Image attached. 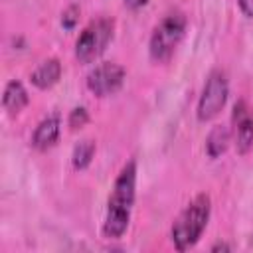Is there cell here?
Masks as SVG:
<instances>
[{
	"label": "cell",
	"instance_id": "obj_8",
	"mask_svg": "<svg viewBox=\"0 0 253 253\" xmlns=\"http://www.w3.org/2000/svg\"><path fill=\"white\" fill-rule=\"evenodd\" d=\"M59 134H61V119H59L57 113H53V115H47L45 119H42L38 123L30 142H32V146L36 150L43 152V150H49L51 146L57 144Z\"/></svg>",
	"mask_w": 253,
	"mask_h": 253
},
{
	"label": "cell",
	"instance_id": "obj_6",
	"mask_svg": "<svg viewBox=\"0 0 253 253\" xmlns=\"http://www.w3.org/2000/svg\"><path fill=\"white\" fill-rule=\"evenodd\" d=\"M125 79H126V71L121 63L103 61L87 73L85 85L95 97H111L117 91H121Z\"/></svg>",
	"mask_w": 253,
	"mask_h": 253
},
{
	"label": "cell",
	"instance_id": "obj_10",
	"mask_svg": "<svg viewBox=\"0 0 253 253\" xmlns=\"http://www.w3.org/2000/svg\"><path fill=\"white\" fill-rule=\"evenodd\" d=\"M30 103V95L20 79H10L2 93V107L10 117L20 115Z\"/></svg>",
	"mask_w": 253,
	"mask_h": 253
},
{
	"label": "cell",
	"instance_id": "obj_13",
	"mask_svg": "<svg viewBox=\"0 0 253 253\" xmlns=\"http://www.w3.org/2000/svg\"><path fill=\"white\" fill-rule=\"evenodd\" d=\"M79 16H81V8H79L77 4H69V6L61 12V28L67 30V32L75 30L77 24H79Z\"/></svg>",
	"mask_w": 253,
	"mask_h": 253
},
{
	"label": "cell",
	"instance_id": "obj_1",
	"mask_svg": "<svg viewBox=\"0 0 253 253\" xmlns=\"http://www.w3.org/2000/svg\"><path fill=\"white\" fill-rule=\"evenodd\" d=\"M136 198V162L128 160L115 178L113 190L107 200L103 221V235L107 239H121L130 223V213Z\"/></svg>",
	"mask_w": 253,
	"mask_h": 253
},
{
	"label": "cell",
	"instance_id": "obj_7",
	"mask_svg": "<svg viewBox=\"0 0 253 253\" xmlns=\"http://www.w3.org/2000/svg\"><path fill=\"white\" fill-rule=\"evenodd\" d=\"M231 138L237 154H247L253 148V107L239 99L231 109Z\"/></svg>",
	"mask_w": 253,
	"mask_h": 253
},
{
	"label": "cell",
	"instance_id": "obj_16",
	"mask_svg": "<svg viewBox=\"0 0 253 253\" xmlns=\"http://www.w3.org/2000/svg\"><path fill=\"white\" fill-rule=\"evenodd\" d=\"M123 4H125L128 10H140L142 6L148 4V0H123Z\"/></svg>",
	"mask_w": 253,
	"mask_h": 253
},
{
	"label": "cell",
	"instance_id": "obj_12",
	"mask_svg": "<svg viewBox=\"0 0 253 253\" xmlns=\"http://www.w3.org/2000/svg\"><path fill=\"white\" fill-rule=\"evenodd\" d=\"M95 150H97L95 140H91V138L79 140V142L73 146V152H71V166H73L75 170H85V168L91 164V160H93V156H95Z\"/></svg>",
	"mask_w": 253,
	"mask_h": 253
},
{
	"label": "cell",
	"instance_id": "obj_14",
	"mask_svg": "<svg viewBox=\"0 0 253 253\" xmlns=\"http://www.w3.org/2000/svg\"><path fill=\"white\" fill-rule=\"evenodd\" d=\"M89 123V111L85 107H73L69 111V117H67V125L71 130H77V128H83L85 125Z\"/></svg>",
	"mask_w": 253,
	"mask_h": 253
},
{
	"label": "cell",
	"instance_id": "obj_11",
	"mask_svg": "<svg viewBox=\"0 0 253 253\" xmlns=\"http://www.w3.org/2000/svg\"><path fill=\"white\" fill-rule=\"evenodd\" d=\"M231 142V128L225 125H213L206 136V154L210 158H219Z\"/></svg>",
	"mask_w": 253,
	"mask_h": 253
},
{
	"label": "cell",
	"instance_id": "obj_9",
	"mask_svg": "<svg viewBox=\"0 0 253 253\" xmlns=\"http://www.w3.org/2000/svg\"><path fill=\"white\" fill-rule=\"evenodd\" d=\"M61 73H63L61 61L57 57H47L30 73V81L34 87L45 91V89H51L61 79Z\"/></svg>",
	"mask_w": 253,
	"mask_h": 253
},
{
	"label": "cell",
	"instance_id": "obj_17",
	"mask_svg": "<svg viewBox=\"0 0 253 253\" xmlns=\"http://www.w3.org/2000/svg\"><path fill=\"white\" fill-rule=\"evenodd\" d=\"M233 247L231 245H227V243H215V245H211V251L215 253V251H231Z\"/></svg>",
	"mask_w": 253,
	"mask_h": 253
},
{
	"label": "cell",
	"instance_id": "obj_3",
	"mask_svg": "<svg viewBox=\"0 0 253 253\" xmlns=\"http://www.w3.org/2000/svg\"><path fill=\"white\" fill-rule=\"evenodd\" d=\"M188 28V20L182 12H170L166 14L152 30L150 40H148V55L154 63H166L180 42L184 40Z\"/></svg>",
	"mask_w": 253,
	"mask_h": 253
},
{
	"label": "cell",
	"instance_id": "obj_5",
	"mask_svg": "<svg viewBox=\"0 0 253 253\" xmlns=\"http://www.w3.org/2000/svg\"><path fill=\"white\" fill-rule=\"evenodd\" d=\"M229 97V81L223 69H211L206 77V83L202 87L198 107H196V119L200 123H208L215 119L221 109L225 107Z\"/></svg>",
	"mask_w": 253,
	"mask_h": 253
},
{
	"label": "cell",
	"instance_id": "obj_4",
	"mask_svg": "<svg viewBox=\"0 0 253 253\" xmlns=\"http://www.w3.org/2000/svg\"><path fill=\"white\" fill-rule=\"evenodd\" d=\"M113 34H115V22L111 18L103 16V18L91 20L75 40V49H73L75 59L83 65L99 59L109 47Z\"/></svg>",
	"mask_w": 253,
	"mask_h": 253
},
{
	"label": "cell",
	"instance_id": "obj_15",
	"mask_svg": "<svg viewBox=\"0 0 253 253\" xmlns=\"http://www.w3.org/2000/svg\"><path fill=\"white\" fill-rule=\"evenodd\" d=\"M237 6L243 12V16L253 18V0H237Z\"/></svg>",
	"mask_w": 253,
	"mask_h": 253
},
{
	"label": "cell",
	"instance_id": "obj_2",
	"mask_svg": "<svg viewBox=\"0 0 253 253\" xmlns=\"http://www.w3.org/2000/svg\"><path fill=\"white\" fill-rule=\"evenodd\" d=\"M211 215V200L208 194H198L190 200V204L178 213L170 227V239L178 251H188L194 247L202 233L208 227Z\"/></svg>",
	"mask_w": 253,
	"mask_h": 253
}]
</instances>
